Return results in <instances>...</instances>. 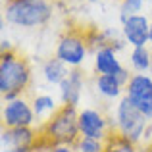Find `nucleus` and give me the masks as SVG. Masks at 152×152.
Returning <instances> with one entry per match:
<instances>
[{
  "instance_id": "obj_1",
  "label": "nucleus",
  "mask_w": 152,
  "mask_h": 152,
  "mask_svg": "<svg viewBox=\"0 0 152 152\" xmlns=\"http://www.w3.org/2000/svg\"><path fill=\"white\" fill-rule=\"evenodd\" d=\"M81 139L77 106L62 104L39 129V142L46 146H75Z\"/></svg>"
},
{
  "instance_id": "obj_2",
  "label": "nucleus",
  "mask_w": 152,
  "mask_h": 152,
  "mask_svg": "<svg viewBox=\"0 0 152 152\" xmlns=\"http://www.w3.org/2000/svg\"><path fill=\"white\" fill-rule=\"evenodd\" d=\"M29 83H31L29 60L15 48L2 52V56H0V94H2L4 102L19 98L27 91Z\"/></svg>"
},
{
  "instance_id": "obj_3",
  "label": "nucleus",
  "mask_w": 152,
  "mask_h": 152,
  "mask_svg": "<svg viewBox=\"0 0 152 152\" xmlns=\"http://www.w3.org/2000/svg\"><path fill=\"white\" fill-rule=\"evenodd\" d=\"M4 18L19 27H39L52 18V4L48 0H6Z\"/></svg>"
},
{
  "instance_id": "obj_4",
  "label": "nucleus",
  "mask_w": 152,
  "mask_h": 152,
  "mask_svg": "<svg viewBox=\"0 0 152 152\" xmlns=\"http://www.w3.org/2000/svg\"><path fill=\"white\" fill-rule=\"evenodd\" d=\"M115 129L129 141L139 142L148 129V118L135 106L127 96H123L115 110Z\"/></svg>"
},
{
  "instance_id": "obj_5",
  "label": "nucleus",
  "mask_w": 152,
  "mask_h": 152,
  "mask_svg": "<svg viewBox=\"0 0 152 152\" xmlns=\"http://www.w3.org/2000/svg\"><path fill=\"white\" fill-rule=\"evenodd\" d=\"M89 52V42H87V35L83 31H67L62 35L56 46V58H60L67 67H79L87 58Z\"/></svg>"
},
{
  "instance_id": "obj_6",
  "label": "nucleus",
  "mask_w": 152,
  "mask_h": 152,
  "mask_svg": "<svg viewBox=\"0 0 152 152\" xmlns=\"http://www.w3.org/2000/svg\"><path fill=\"white\" fill-rule=\"evenodd\" d=\"M39 145V129L33 127H2V152H31Z\"/></svg>"
},
{
  "instance_id": "obj_7",
  "label": "nucleus",
  "mask_w": 152,
  "mask_h": 152,
  "mask_svg": "<svg viewBox=\"0 0 152 152\" xmlns=\"http://www.w3.org/2000/svg\"><path fill=\"white\" fill-rule=\"evenodd\" d=\"M125 96L129 98L148 119H152V77L146 73H133L125 85Z\"/></svg>"
},
{
  "instance_id": "obj_8",
  "label": "nucleus",
  "mask_w": 152,
  "mask_h": 152,
  "mask_svg": "<svg viewBox=\"0 0 152 152\" xmlns=\"http://www.w3.org/2000/svg\"><path fill=\"white\" fill-rule=\"evenodd\" d=\"M33 106L23 96L4 102L2 106V127H33L35 123Z\"/></svg>"
},
{
  "instance_id": "obj_9",
  "label": "nucleus",
  "mask_w": 152,
  "mask_h": 152,
  "mask_svg": "<svg viewBox=\"0 0 152 152\" xmlns=\"http://www.w3.org/2000/svg\"><path fill=\"white\" fill-rule=\"evenodd\" d=\"M79 131H81V137H91V139L104 141L110 135L112 125L98 110L85 108V110L79 112Z\"/></svg>"
},
{
  "instance_id": "obj_10",
  "label": "nucleus",
  "mask_w": 152,
  "mask_h": 152,
  "mask_svg": "<svg viewBox=\"0 0 152 152\" xmlns=\"http://www.w3.org/2000/svg\"><path fill=\"white\" fill-rule=\"evenodd\" d=\"M121 33L125 42H129L133 48L146 46L150 42V21L142 14L133 15V18H129L127 21L121 23Z\"/></svg>"
},
{
  "instance_id": "obj_11",
  "label": "nucleus",
  "mask_w": 152,
  "mask_h": 152,
  "mask_svg": "<svg viewBox=\"0 0 152 152\" xmlns=\"http://www.w3.org/2000/svg\"><path fill=\"white\" fill-rule=\"evenodd\" d=\"M81 91H83V73L79 67H73L66 79L60 83V96L62 104L67 106H77L81 100Z\"/></svg>"
},
{
  "instance_id": "obj_12",
  "label": "nucleus",
  "mask_w": 152,
  "mask_h": 152,
  "mask_svg": "<svg viewBox=\"0 0 152 152\" xmlns=\"http://www.w3.org/2000/svg\"><path fill=\"white\" fill-rule=\"evenodd\" d=\"M94 67L100 75H118L123 69L121 62L115 56V48L104 46L98 52H94Z\"/></svg>"
},
{
  "instance_id": "obj_13",
  "label": "nucleus",
  "mask_w": 152,
  "mask_h": 152,
  "mask_svg": "<svg viewBox=\"0 0 152 152\" xmlns=\"http://www.w3.org/2000/svg\"><path fill=\"white\" fill-rule=\"evenodd\" d=\"M69 71H71L69 67H67L60 58H56V56H54V58H50V60H46L45 66H42L45 79L48 83H52V85H58V87H60V83L69 75Z\"/></svg>"
},
{
  "instance_id": "obj_14",
  "label": "nucleus",
  "mask_w": 152,
  "mask_h": 152,
  "mask_svg": "<svg viewBox=\"0 0 152 152\" xmlns=\"http://www.w3.org/2000/svg\"><path fill=\"white\" fill-rule=\"evenodd\" d=\"M104 142H106V150L104 152H139L137 142H133L127 137H123L118 129H112L110 135L104 139Z\"/></svg>"
},
{
  "instance_id": "obj_15",
  "label": "nucleus",
  "mask_w": 152,
  "mask_h": 152,
  "mask_svg": "<svg viewBox=\"0 0 152 152\" xmlns=\"http://www.w3.org/2000/svg\"><path fill=\"white\" fill-rule=\"evenodd\" d=\"M96 89L106 98H118L125 87L119 83L115 75H98L96 77Z\"/></svg>"
},
{
  "instance_id": "obj_16",
  "label": "nucleus",
  "mask_w": 152,
  "mask_h": 152,
  "mask_svg": "<svg viewBox=\"0 0 152 152\" xmlns=\"http://www.w3.org/2000/svg\"><path fill=\"white\" fill-rule=\"evenodd\" d=\"M31 106H33L35 118L45 119V121L60 108V106H56V100L50 96V94H39V96H35L33 102H31Z\"/></svg>"
},
{
  "instance_id": "obj_17",
  "label": "nucleus",
  "mask_w": 152,
  "mask_h": 152,
  "mask_svg": "<svg viewBox=\"0 0 152 152\" xmlns=\"http://www.w3.org/2000/svg\"><path fill=\"white\" fill-rule=\"evenodd\" d=\"M129 60L137 73H146L152 66V52L148 50V46H137L131 50Z\"/></svg>"
},
{
  "instance_id": "obj_18",
  "label": "nucleus",
  "mask_w": 152,
  "mask_h": 152,
  "mask_svg": "<svg viewBox=\"0 0 152 152\" xmlns=\"http://www.w3.org/2000/svg\"><path fill=\"white\" fill-rule=\"evenodd\" d=\"M73 148H75V152H104L106 150V142L100 141V139L81 137Z\"/></svg>"
},
{
  "instance_id": "obj_19",
  "label": "nucleus",
  "mask_w": 152,
  "mask_h": 152,
  "mask_svg": "<svg viewBox=\"0 0 152 152\" xmlns=\"http://www.w3.org/2000/svg\"><path fill=\"white\" fill-rule=\"evenodd\" d=\"M142 4H145V0H121V8H119L121 23L133 18V15H139V12L142 10Z\"/></svg>"
},
{
  "instance_id": "obj_20",
  "label": "nucleus",
  "mask_w": 152,
  "mask_h": 152,
  "mask_svg": "<svg viewBox=\"0 0 152 152\" xmlns=\"http://www.w3.org/2000/svg\"><path fill=\"white\" fill-rule=\"evenodd\" d=\"M31 152H52V146H46V145H42V142H39Z\"/></svg>"
},
{
  "instance_id": "obj_21",
  "label": "nucleus",
  "mask_w": 152,
  "mask_h": 152,
  "mask_svg": "<svg viewBox=\"0 0 152 152\" xmlns=\"http://www.w3.org/2000/svg\"><path fill=\"white\" fill-rule=\"evenodd\" d=\"M52 152H75L73 146H54Z\"/></svg>"
},
{
  "instance_id": "obj_22",
  "label": "nucleus",
  "mask_w": 152,
  "mask_h": 152,
  "mask_svg": "<svg viewBox=\"0 0 152 152\" xmlns=\"http://www.w3.org/2000/svg\"><path fill=\"white\" fill-rule=\"evenodd\" d=\"M150 45H152V21H150Z\"/></svg>"
},
{
  "instance_id": "obj_23",
  "label": "nucleus",
  "mask_w": 152,
  "mask_h": 152,
  "mask_svg": "<svg viewBox=\"0 0 152 152\" xmlns=\"http://www.w3.org/2000/svg\"><path fill=\"white\" fill-rule=\"evenodd\" d=\"M89 2H98V0H89Z\"/></svg>"
},
{
  "instance_id": "obj_24",
  "label": "nucleus",
  "mask_w": 152,
  "mask_h": 152,
  "mask_svg": "<svg viewBox=\"0 0 152 152\" xmlns=\"http://www.w3.org/2000/svg\"><path fill=\"white\" fill-rule=\"evenodd\" d=\"M150 71H152V66H150Z\"/></svg>"
}]
</instances>
